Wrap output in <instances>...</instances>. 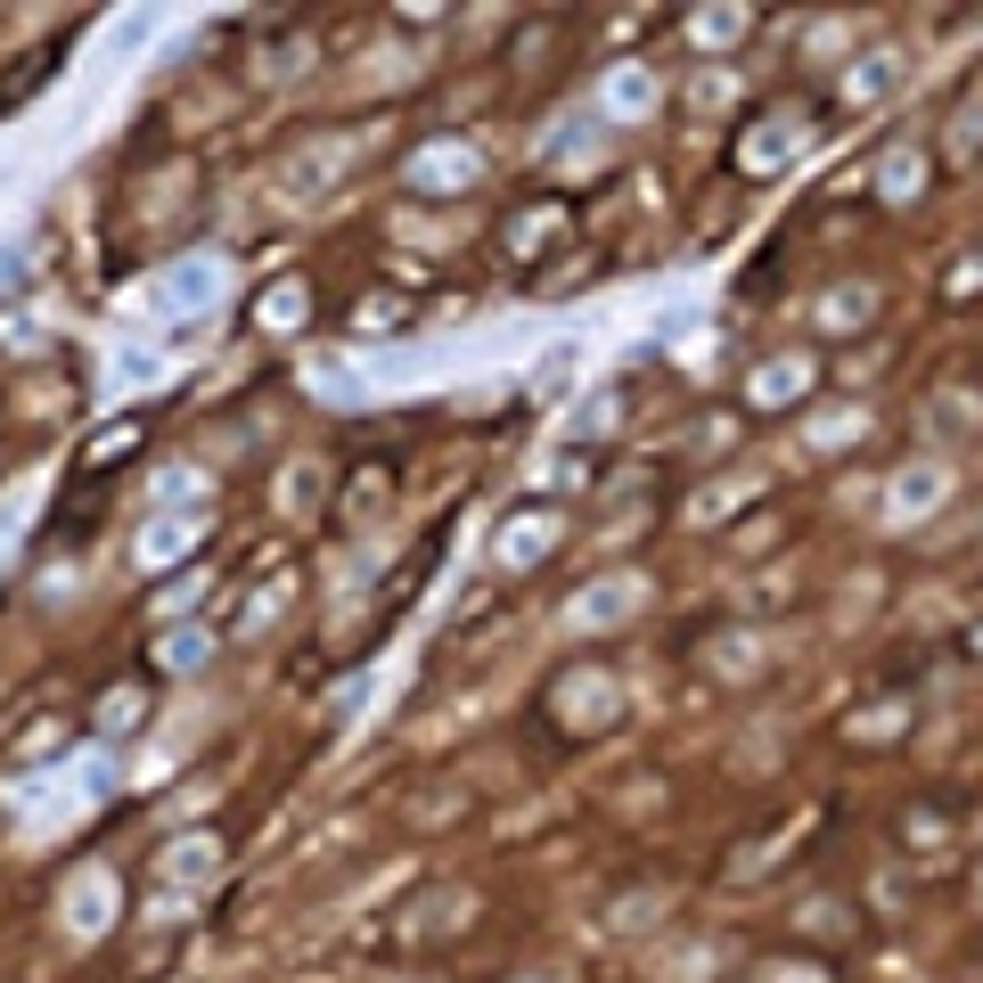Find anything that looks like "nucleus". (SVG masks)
<instances>
[{
	"label": "nucleus",
	"instance_id": "nucleus-7",
	"mask_svg": "<svg viewBox=\"0 0 983 983\" xmlns=\"http://www.w3.org/2000/svg\"><path fill=\"white\" fill-rule=\"evenodd\" d=\"M550 533H557V516H533V525H509V533H500V557H509V566H525V550H541Z\"/></svg>",
	"mask_w": 983,
	"mask_h": 983
},
{
	"label": "nucleus",
	"instance_id": "nucleus-5",
	"mask_svg": "<svg viewBox=\"0 0 983 983\" xmlns=\"http://www.w3.org/2000/svg\"><path fill=\"white\" fill-rule=\"evenodd\" d=\"M656 107V74H639V66H623V74H606V115H647Z\"/></svg>",
	"mask_w": 983,
	"mask_h": 983
},
{
	"label": "nucleus",
	"instance_id": "nucleus-9",
	"mask_svg": "<svg viewBox=\"0 0 983 983\" xmlns=\"http://www.w3.org/2000/svg\"><path fill=\"white\" fill-rule=\"evenodd\" d=\"M205 492V475H190V468H164L156 475V500H197Z\"/></svg>",
	"mask_w": 983,
	"mask_h": 983
},
{
	"label": "nucleus",
	"instance_id": "nucleus-4",
	"mask_svg": "<svg viewBox=\"0 0 983 983\" xmlns=\"http://www.w3.org/2000/svg\"><path fill=\"white\" fill-rule=\"evenodd\" d=\"M181 550H197V516H164V525L140 533V566H173Z\"/></svg>",
	"mask_w": 983,
	"mask_h": 983
},
{
	"label": "nucleus",
	"instance_id": "nucleus-3",
	"mask_svg": "<svg viewBox=\"0 0 983 983\" xmlns=\"http://www.w3.org/2000/svg\"><path fill=\"white\" fill-rule=\"evenodd\" d=\"M647 591H639V582H598V591H582L574 606H566V623H574V632H598V623H615V615H632V606H639Z\"/></svg>",
	"mask_w": 983,
	"mask_h": 983
},
{
	"label": "nucleus",
	"instance_id": "nucleus-2",
	"mask_svg": "<svg viewBox=\"0 0 983 983\" xmlns=\"http://www.w3.org/2000/svg\"><path fill=\"white\" fill-rule=\"evenodd\" d=\"M107 918H115V877H107V869H82L74 893H66V926H74V934H99Z\"/></svg>",
	"mask_w": 983,
	"mask_h": 983
},
{
	"label": "nucleus",
	"instance_id": "nucleus-6",
	"mask_svg": "<svg viewBox=\"0 0 983 983\" xmlns=\"http://www.w3.org/2000/svg\"><path fill=\"white\" fill-rule=\"evenodd\" d=\"M214 279H222L214 263H181L173 279H164V304H205V296H214Z\"/></svg>",
	"mask_w": 983,
	"mask_h": 983
},
{
	"label": "nucleus",
	"instance_id": "nucleus-8",
	"mask_svg": "<svg viewBox=\"0 0 983 983\" xmlns=\"http://www.w3.org/2000/svg\"><path fill=\"white\" fill-rule=\"evenodd\" d=\"M738 25H746V17H738V9H721V17H714V9H705V17H697V41H705V50H714V41H738Z\"/></svg>",
	"mask_w": 983,
	"mask_h": 983
},
{
	"label": "nucleus",
	"instance_id": "nucleus-1",
	"mask_svg": "<svg viewBox=\"0 0 983 983\" xmlns=\"http://www.w3.org/2000/svg\"><path fill=\"white\" fill-rule=\"evenodd\" d=\"M475 181H484V156L468 140H434L410 156V190H475Z\"/></svg>",
	"mask_w": 983,
	"mask_h": 983
}]
</instances>
